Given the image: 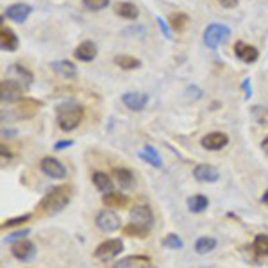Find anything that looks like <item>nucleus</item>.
I'll return each mask as SVG.
<instances>
[{
    "label": "nucleus",
    "mask_w": 268,
    "mask_h": 268,
    "mask_svg": "<svg viewBox=\"0 0 268 268\" xmlns=\"http://www.w3.org/2000/svg\"><path fill=\"white\" fill-rule=\"evenodd\" d=\"M72 200V188L70 186H55L39 202V211L43 215H57L61 213Z\"/></svg>",
    "instance_id": "1"
},
{
    "label": "nucleus",
    "mask_w": 268,
    "mask_h": 268,
    "mask_svg": "<svg viewBox=\"0 0 268 268\" xmlns=\"http://www.w3.org/2000/svg\"><path fill=\"white\" fill-rule=\"evenodd\" d=\"M82 107L79 104H61L57 107V125L63 131H73L82 122Z\"/></svg>",
    "instance_id": "2"
},
{
    "label": "nucleus",
    "mask_w": 268,
    "mask_h": 268,
    "mask_svg": "<svg viewBox=\"0 0 268 268\" xmlns=\"http://www.w3.org/2000/svg\"><path fill=\"white\" fill-rule=\"evenodd\" d=\"M231 38V29L222 23H211L204 30V43L208 48H217L218 45L226 43Z\"/></svg>",
    "instance_id": "3"
},
{
    "label": "nucleus",
    "mask_w": 268,
    "mask_h": 268,
    "mask_svg": "<svg viewBox=\"0 0 268 268\" xmlns=\"http://www.w3.org/2000/svg\"><path fill=\"white\" fill-rule=\"evenodd\" d=\"M122 251H124V242L120 238H111L100 243V245L95 249L93 256L100 261H109V260H113V258H116L118 254H122Z\"/></svg>",
    "instance_id": "4"
},
{
    "label": "nucleus",
    "mask_w": 268,
    "mask_h": 268,
    "mask_svg": "<svg viewBox=\"0 0 268 268\" xmlns=\"http://www.w3.org/2000/svg\"><path fill=\"white\" fill-rule=\"evenodd\" d=\"M95 224H97L98 229L104 231V233H115V231H118L120 227H122L120 217L109 208L98 211L97 217H95Z\"/></svg>",
    "instance_id": "5"
},
{
    "label": "nucleus",
    "mask_w": 268,
    "mask_h": 268,
    "mask_svg": "<svg viewBox=\"0 0 268 268\" xmlns=\"http://www.w3.org/2000/svg\"><path fill=\"white\" fill-rule=\"evenodd\" d=\"M129 218H131V224L134 226H140L143 229L150 231L154 226V215H152V209L149 208L147 204H138L131 209V213H129Z\"/></svg>",
    "instance_id": "6"
},
{
    "label": "nucleus",
    "mask_w": 268,
    "mask_h": 268,
    "mask_svg": "<svg viewBox=\"0 0 268 268\" xmlns=\"http://www.w3.org/2000/svg\"><path fill=\"white\" fill-rule=\"evenodd\" d=\"M23 86L14 79H4L0 82V98L2 102H20Z\"/></svg>",
    "instance_id": "7"
},
{
    "label": "nucleus",
    "mask_w": 268,
    "mask_h": 268,
    "mask_svg": "<svg viewBox=\"0 0 268 268\" xmlns=\"http://www.w3.org/2000/svg\"><path fill=\"white\" fill-rule=\"evenodd\" d=\"M39 166H41L43 174L48 175V177H52V179H64L66 177V168H64V165L59 161V159L47 156V158L41 159Z\"/></svg>",
    "instance_id": "8"
},
{
    "label": "nucleus",
    "mask_w": 268,
    "mask_h": 268,
    "mask_svg": "<svg viewBox=\"0 0 268 268\" xmlns=\"http://www.w3.org/2000/svg\"><path fill=\"white\" fill-rule=\"evenodd\" d=\"M11 254L16 258L18 261H32L36 256V245L29 240H20V242L13 243V249H11Z\"/></svg>",
    "instance_id": "9"
},
{
    "label": "nucleus",
    "mask_w": 268,
    "mask_h": 268,
    "mask_svg": "<svg viewBox=\"0 0 268 268\" xmlns=\"http://www.w3.org/2000/svg\"><path fill=\"white\" fill-rule=\"evenodd\" d=\"M227 143H229V136H227L226 132H220V131L209 132V134L202 136V140H200V145L206 150H213V152L215 150H222Z\"/></svg>",
    "instance_id": "10"
},
{
    "label": "nucleus",
    "mask_w": 268,
    "mask_h": 268,
    "mask_svg": "<svg viewBox=\"0 0 268 268\" xmlns=\"http://www.w3.org/2000/svg\"><path fill=\"white\" fill-rule=\"evenodd\" d=\"M122 102L131 111H141L149 102V95L140 93V91H129V93L122 95Z\"/></svg>",
    "instance_id": "11"
},
{
    "label": "nucleus",
    "mask_w": 268,
    "mask_h": 268,
    "mask_svg": "<svg viewBox=\"0 0 268 268\" xmlns=\"http://www.w3.org/2000/svg\"><path fill=\"white\" fill-rule=\"evenodd\" d=\"M193 177L199 181V183H217L220 179V174L215 166L211 165H197L193 168Z\"/></svg>",
    "instance_id": "12"
},
{
    "label": "nucleus",
    "mask_w": 268,
    "mask_h": 268,
    "mask_svg": "<svg viewBox=\"0 0 268 268\" xmlns=\"http://www.w3.org/2000/svg\"><path fill=\"white\" fill-rule=\"evenodd\" d=\"M234 55H236L238 59H242L243 63H254V61H258V57H260V52H258L256 47L249 45V43L238 41L234 45Z\"/></svg>",
    "instance_id": "13"
},
{
    "label": "nucleus",
    "mask_w": 268,
    "mask_h": 268,
    "mask_svg": "<svg viewBox=\"0 0 268 268\" xmlns=\"http://www.w3.org/2000/svg\"><path fill=\"white\" fill-rule=\"evenodd\" d=\"M113 268H154L152 261L147 256H127L124 260L116 261Z\"/></svg>",
    "instance_id": "14"
},
{
    "label": "nucleus",
    "mask_w": 268,
    "mask_h": 268,
    "mask_svg": "<svg viewBox=\"0 0 268 268\" xmlns=\"http://www.w3.org/2000/svg\"><path fill=\"white\" fill-rule=\"evenodd\" d=\"M7 75H11V79L20 82L23 88H29V86L32 84V81H34L32 73H30L25 66H21V64H13V66H9Z\"/></svg>",
    "instance_id": "15"
},
{
    "label": "nucleus",
    "mask_w": 268,
    "mask_h": 268,
    "mask_svg": "<svg viewBox=\"0 0 268 268\" xmlns=\"http://www.w3.org/2000/svg\"><path fill=\"white\" fill-rule=\"evenodd\" d=\"M30 13H32V7H30V5H27V4H13V5H9V7L5 9L4 16L9 18V20L21 23V21H25L27 18H29Z\"/></svg>",
    "instance_id": "16"
},
{
    "label": "nucleus",
    "mask_w": 268,
    "mask_h": 268,
    "mask_svg": "<svg viewBox=\"0 0 268 268\" xmlns=\"http://www.w3.org/2000/svg\"><path fill=\"white\" fill-rule=\"evenodd\" d=\"M41 102L34 100V98H21L20 102H18V107H16V115L20 118H30V116L36 115V111L39 109Z\"/></svg>",
    "instance_id": "17"
},
{
    "label": "nucleus",
    "mask_w": 268,
    "mask_h": 268,
    "mask_svg": "<svg viewBox=\"0 0 268 268\" xmlns=\"http://www.w3.org/2000/svg\"><path fill=\"white\" fill-rule=\"evenodd\" d=\"M97 45H95L93 41H82L79 47L75 48V52H73V55H75L79 61H84V63H88V61H93L95 57H97Z\"/></svg>",
    "instance_id": "18"
},
{
    "label": "nucleus",
    "mask_w": 268,
    "mask_h": 268,
    "mask_svg": "<svg viewBox=\"0 0 268 268\" xmlns=\"http://www.w3.org/2000/svg\"><path fill=\"white\" fill-rule=\"evenodd\" d=\"M50 68L54 70L57 75L64 77V79H73V77H77V66L66 59L54 61V63H50Z\"/></svg>",
    "instance_id": "19"
},
{
    "label": "nucleus",
    "mask_w": 268,
    "mask_h": 268,
    "mask_svg": "<svg viewBox=\"0 0 268 268\" xmlns=\"http://www.w3.org/2000/svg\"><path fill=\"white\" fill-rule=\"evenodd\" d=\"M0 47L7 52H13L18 48V38L9 27H2V30H0Z\"/></svg>",
    "instance_id": "20"
},
{
    "label": "nucleus",
    "mask_w": 268,
    "mask_h": 268,
    "mask_svg": "<svg viewBox=\"0 0 268 268\" xmlns=\"http://www.w3.org/2000/svg\"><path fill=\"white\" fill-rule=\"evenodd\" d=\"M91 181H93V186L97 188L98 192H102L104 195L113 192V181H111L109 175L104 174V172H95Z\"/></svg>",
    "instance_id": "21"
},
{
    "label": "nucleus",
    "mask_w": 268,
    "mask_h": 268,
    "mask_svg": "<svg viewBox=\"0 0 268 268\" xmlns=\"http://www.w3.org/2000/svg\"><path fill=\"white\" fill-rule=\"evenodd\" d=\"M113 177L116 179V183L122 186V190H127V188H132L134 184V174H132L129 168H115L113 170Z\"/></svg>",
    "instance_id": "22"
},
{
    "label": "nucleus",
    "mask_w": 268,
    "mask_h": 268,
    "mask_svg": "<svg viewBox=\"0 0 268 268\" xmlns=\"http://www.w3.org/2000/svg\"><path fill=\"white\" fill-rule=\"evenodd\" d=\"M102 202H104V206H107V208H124V206H127L129 199H127V195H124V193L111 192L102 197Z\"/></svg>",
    "instance_id": "23"
},
{
    "label": "nucleus",
    "mask_w": 268,
    "mask_h": 268,
    "mask_svg": "<svg viewBox=\"0 0 268 268\" xmlns=\"http://www.w3.org/2000/svg\"><path fill=\"white\" fill-rule=\"evenodd\" d=\"M115 11H116V14L127 18V20H136L138 14H140V9L132 4V2H118V4L115 5Z\"/></svg>",
    "instance_id": "24"
},
{
    "label": "nucleus",
    "mask_w": 268,
    "mask_h": 268,
    "mask_svg": "<svg viewBox=\"0 0 268 268\" xmlns=\"http://www.w3.org/2000/svg\"><path fill=\"white\" fill-rule=\"evenodd\" d=\"M217 249V240L213 236H202L195 242V252L200 256L209 254V252H213Z\"/></svg>",
    "instance_id": "25"
},
{
    "label": "nucleus",
    "mask_w": 268,
    "mask_h": 268,
    "mask_svg": "<svg viewBox=\"0 0 268 268\" xmlns=\"http://www.w3.org/2000/svg\"><path fill=\"white\" fill-rule=\"evenodd\" d=\"M186 204H188V209H190L192 213H202V211L208 209L209 200L206 195H193L186 200Z\"/></svg>",
    "instance_id": "26"
},
{
    "label": "nucleus",
    "mask_w": 268,
    "mask_h": 268,
    "mask_svg": "<svg viewBox=\"0 0 268 268\" xmlns=\"http://www.w3.org/2000/svg\"><path fill=\"white\" fill-rule=\"evenodd\" d=\"M138 156H140L143 161L149 163V165L156 166V168H161V156H159L158 150L154 149V147H150V145H147L141 152H138Z\"/></svg>",
    "instance_id": "27"
},
{
    "label": "nucleus",
    "mask_w": 268,
    "mask_h": 268,
    "mask_svg": "<svg viewBox=\"0 0 268 268\" xmlns=\"http://www.w3.org/2000/svg\"><path fill=\"white\" fill-rule=\"evenodd\" d=\"M115 63L118 64L120 68L124 70H134V68H140V59L136 57H132V55H116L115 57Z\"/></svg>",
    "instance_id": "28"
},
{
    "label": "nucleus",
    "mask_w": 268,
    "mask_h": 268,
    "mask_svg": "<svg viewBox=\"0 0 268 268\" xmlns=\"http://www.w3.org/2000/svg\"><path fill=\"white\" fill-rule=\"evenodd\" d=\"M168 23L174 30H184V27L190 23V18L184 13H172L168 16Z\"/></svg>",
    "instance_id": "29"
},
{
    "label": "nucleus",
    "mask_w": 268,
    "mask_h": 268,
    "mask_svg": "<svg viewBox=\"0 0 268 268\" xmlns=\"http://www.w3.org/2000/svg\"><path fill=\"white\" fill-rule=\"evenodd\" d=\"M251 116L256 124L268 125V107L267 106H252L251 107Z\"/></svg>",
    "instance_id": "30"
},
{
    "label": "nucleus",
    "mask_w": 268,
    "mask_h": 268,
    "mask_svg": "<svg viewBox=\"0 0 268 268\" xmlns=\"http://www.w3.org/2000/svg\"><path fill=\"white\" fill-rule=\"evenodd\" d=\"M252 249L258 256H268V234H258L252 243Z\"/></svg>",
    "instance_id": "31"
},
{
    "label": "nucleus",
    "mask_w": 268,
    "mask_h": 268,
    "mask_svg": "<svg viewBox=\"0 0 268 268\" xmlns=\"http://www.w3.org/2000/svg\"><path fill=\"white\" fill-rule=\"evenodd\" d=\"M163 247L165 249H170V251H179V249L184 247V242L181 238H179L177 234H168L165 240H163Z\"/></svg>",
    "instance_id": "32"
},
{
    "label": "nucleus",
    "mask_w": 268,
    "mask_h": 268,
    "mask_svg": "<svg viewBox=\"0 0 268 268\" xmlns=\"http://www.w3.org/2000/svg\"><path fill=\"white\" fill-rule=\"evenodd\" d=\"M124 233L127 234V236H138V238H145V236L149 234V231L143 229V227H140V226H134V224H129V226L124 227Z\"/></svg>",
    "instance_id": "33"
},
{
    "label": "nucleus",
    "mask_w": 268,
    "mask_h": 268,
    "mask_svg": "<svg viewBox=\"0 0 268 268\" xmlns=\"http://www.w3.org/2000/svg\"><path fill=\"white\" fill-rule=\"evenodd\" d=\"M82 5L89 11H100L109 5V0H82Z\"/></svg>",
    "instance_id": "34"
},
{
    "label": "nucleus",
    "mask_w": 268,
    "mask_h": 268,
    "mask_svg": "<svg viewBox=\"0 0 268 268\" xmlns=\"http://www.w3.org/2000/svg\"><path fill=\"white\" fill-rule=\"evenodd\" d=\"M30 220V215H21V217H14L11 220H5L2 224V229H11V227H16V226H21V224H25V222Z\"/></svg>",
    "instance_id": "35"
},
{
    "label": "nucleus",
    "mask_w": 268,
    "mask_h": 268,
    "mask_svg": "<svg viewBox=\"0 0 268 268\" xmlns=\"http://www.w3.org/2000/svg\"><path fill=\"white\" fill-rule=\"evenodd\" d=\"M29 233H30L29 229L16 231V233H13V234H9V236H5L4 243H16V242H20V240H25V238H27V234H29Z\"/></svg>",
    "instance_id": "36"
},
{
    "label": "nucleus",
    "mask_w": 268,
    "mask_h": 268,
    "mask_svg": "<svg viewBox=\"0 0 268 268\" xmlns=\"http://www.w3.org/2000/svg\"><path fill=\"white\" fill-rule=\"evenodd\" d=\"M158 25H159V29H161V32L166 36V38L170 39L172 38V34H170V30H168V25H166L165 21H163V18H158Z\"/></svg>",
    "instance_id": "37"
},
{
    "label": "nucleus",
    "mask_w": 268,
    "mask_h": 268,
    "mask_svg": "<svg viewBox=\"0 0 268 268\" xmlns=\"http://www.w3.org/2000/svg\"><path fill=\"white\" fill-rule=\"evenodd\" d=\"M72 145H73L72 140H61V141H57V143L54 145V149L55 150H63V149H66V147H72Z\"/></svg>",
    "instance_id": "38"
},
{
    "label": "nucleus",
    "mask_w": 268,
    "mask_h": 268,
    "mask_svg": "<svg viewBox=\"0 0 268 268\" xmlns=\"http://www.w3.org/2000/svg\"><path fill=\"white\" fill-rule=\"evenodd\" d=\"M218 2H220V4L224 5V7L233 9V7H236V5H238L240 0H218Z\"/></svg>",
    "instance_id": "39"
},
{
    "label": "nucleus",
    "mask_w": 268,
    "mask_h": 268,
    "mask_svg": "<svg viewBox=\"0 0 268 268\" xmlns=\"http://www.w3.org/2000/svg\"><path fill=\"white\" fill-rule=\"evenodd\" d=\"M243 89H245V98H251L252 95V89H251V82H249V79H245V81L242 82Z\"/></svg>",
    "instance_id": "40"
},
{
    "label": "nucleus",
    "mask_w": 268,
    "mask_h": 268,
    "mask_svg": "<svg viewBox=\"0 0 268 268\" xmlns=\"http://www.w3.org/2000/svg\"><path fill=\"white\" fill-rule=\"evenodd\" d=\"M2 134H4V138H13L16 132H14V131H5V129H4V131H2Z\"/></svg>",
    "instance_id": "41"
},
{
    "label": "nucleus",
    "mask_w": 268,
    "mask_h": 268,
    "mask_svg": "<svg viewBox=\"0 0 268 268\" xmlns=\"http://www.w3.org/2000/svg\"><path fill=\"white\" fill-rule=\"evenodd\" d=\"M261 149H263V150H267V152H268V136L265 138L263 141H261Z\"/></svg>",
    "instance_id": "42"
},
{
    "label": "nucleus",
    "mask_w": 268,
    "mask_h": 268,
    "mask_svg": "<svg viewBox=\"0 0 268 268\" xmlns=\"http://www.w3.org/2000/svg\"><path fill=\"white\" fill-rule=\"evenodd\" d=\"M261 200H263L265 204H268V190H267V192L263 193V197H261Z\"/></svg>",
    "instance_id": "43"
}]
</instances>
